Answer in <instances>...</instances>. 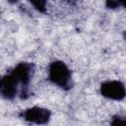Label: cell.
Returning a JSON list of instances; mask_svg holds the SVG:
<instances>
[{
	"label": "cell",
	"mask_w": 126,
	"mask_h": 126,
	"mask_svg": "<svg viewBox=\"0 0 126 126\" xmlns=\"http://www.w3.org/2000/svg\"><path fill=\"white\" fill-rule=\"evenodd\" d=\"M49 80L60 88H67L71 80V72L62 61H54L49 66Z\"/></svg>",
	"instance_id": "6da1fadb"
},
{
	"label": "cell",
	"mask_w": 126,
	"mask_h": 126,
	"mask_svg": "<svg viewBox=\"0 0 126 126\" xmlns=\"http://www.w3.org/2000/svg\"><path fill=\"white\" fill-rule=\"evenodd\" d=\"M100 93L103 96L113 100H121L126 95L125 87L119 81H106L102 83Z\"/></svg>",
	"instance_id": "7a4b0ae2"
},
{
	"label": "cell",
	"mask_w": 126,
	"mask_h": 126,
	"mask_svg": "<svg viewBox=\"0 0 126 126\" xmlns=\"http://www.w3.org/2000/svg\"><path fill=\"white\" fill-rule=\"evenodd\" d=\"M23 117L25 120L35 123V124H45L50 118V111L42 107H32L28 108L23 112Z\"/></svg>",
	"instance_id": "3957f363"
},
{
	"label": "cell",
	"mask_w": 126,
	"mask_h": 126,
	"mask_svg": "<svg viewBox=\"0 0 126 126\" xmlns=\"http://www.w3.org/2000/svg\"><path fill=\"white\" fill-rule=\"evenodd\" d=\"M18 80L13 76L12 73L4 76L0 82V93L2 96L7 99L14 98L18 92Z\"/></svg>",
	"instance_id": "277c9868"
},
{
	"label": "cell",
	"mask_w": 126,
	"mask_h": 126,
	"mask_svg": "<svg viewBox=\"0 0 126 126\" xmlns=\"http://www.w3.org/2000/svg\"><path fill=\"white\" fill-rule=\"evenodd\" d=\"M32 71H33V67L32 64L20 63L14 68V70L11 73L18 80V82L23 85V87H27L31 81Z\"/></svg>",
	"instance_id": "5b68a950"
},
{
	"label": "cell",
	"mask_w": 126,
	"mask_h": 126,
	"mask_svg": "<svg viewBox=\"0 0 126 126\" xmlns=\"http://www.w3.org/2000/svg\"><path fill=\"white\" fill-rule=\"evenodd\" d=\"M31 4L39 12H44L46 8V0H29Z\"/></svg>",
	"instance_id": "8992f818"
},
{
	"label": "cell",
	"mask_w": 126,
	"mask_h": 126,
	"mask_svg": "<svg viewBox=\"0 0 126 126\" xmlns=\"http://www.w3.org/2000/svg\"><path fill=\"white\" fill-rule=\"evenodd\" d=\"M121 4V0H106V6L110 9H115Z\"/></svg>",
	"instance_id": "52a82bcc"
},
{
	"label": "cell",
	"mask_w": 126,
	"mask_h": 126,
	"mask_svg": "<svg viewBox=\"0 0 126 126\" xmlns=\"http://www.w3.org/2000/svg\"><path fill=\"white\" fill-rule=\"evenodd\" d=\"M112 124H126V118L125 117H115V118H113Z\"/></svg>",
	"instance_id": "ba28073f"
},
{
	"label": "cell",
	"mask_w": 126,
	"mask_h": 126,
	"mask_svg": "<svg viewBox=\"0 0 126 126\" xmlns=\"http://www.w3.org/2000/svg\"><path fill=\"white\" fill-rule=\"evenodd\" d=\"M121 4L126 8V0H121Z\"/></svg>",
	"instance_id": "9c48e42d"
},
{
	"label": "cell",
	"mask_w": 126,
	"mask_h": 126,
	"mask_svg": "<svg viewBox=\"0 0 126 126\" xmlns=\"http://www.w3.org/2000/svg\"><path fill=\"white\" fill-rule=\"evenodd\" d=\"M9 1H10V2H17L18 0H9Z\"/></svg>",
	"instance_id": "30bf717a"
},
{
	"label": "cell",
	"mask_w": 126,
	"mask_h": 126,
	"mask_svg": "<svg viewBox=\"0 0 126 126\" xmlns=\"http://www.w3.org/2000/svg\"><path fill=\"white\" fill-rule=\"evenodd\" d=\"M124 38H125V40H126V32H125V33H124Z\"/></svg>",
	"instance_id": "8fae6325"
}]
</instances>
